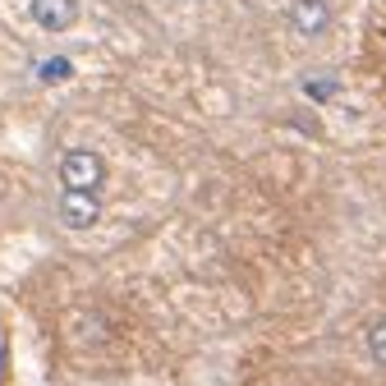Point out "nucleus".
Listing matches in <instances>:
<instances>
[{
  "mask_svg": "<svg viewBox=\"0 0 386 386\" xmlns=\"http://www.w3.org/2000/svg\"><path fill=\"white\" fill-rule=\"evenodd\" d=\"M28 19L42 32H69L83 19V0H28Z\"/></svg>",
  "mask_w": 386,
  "mask_h": 386,
  "instance_id": "f03ea898",
  "label": "nucleus"
},
{
  "mask_svg": "<svg viewBox=\"0 0 386 386\" xmlns=\"http://www.w3.org/2000/svg\"><path fill=\"white\" fill-rule=\"evenodd\" d=\"M56 212H60L64 230H93L97 221H101V193H69L64 189Z\"/></svg>",
  "mask_w": 386,
  "mask_h": 386,
  "instance_id": "20e7f679",
  "label": "nucleus"
},
{
  "mask_svg": "<svg viewBox=\"0 0 386 386\" xmlns=\"http://www.w3.org/2000/svg\"><path fill=\"white\" fill-rule=\"evenodd\" d=\"M336 23V5L331 0H290V28L299 37H326Z\"/></svg>",
  "mask_w": 386,
  "mask_h": 386,
  "instance_id": "7ed1b4c3",
  "label": "nucleus"
},
{
  "mask_svg": "<svg viewBox=\"0 0 386 386\" xmlns=\"http://www.w3.org/2000/svg\"><path fill=\"white\" fill-rule=\"evenodd\" d=\"M368 359L377 363V368H386V317L368 326Z\"/></svg>",
  "mask_w": 386,
  "mask_h": 386,
  "instance_id": "39448f33",
  "label": "nucleus"
},
{
  "mask_svg": "<svg viewBox=\"0 0 386 386\" xmlns=\"http://www.w3.org/2000/svg\"><path fill=\"white\" fill-rule=\"evenodd\" d=\"M106 184V156L97 147H69L60 156V189L69 193H101Z\"/></svg>",
  "mask_w": 386,
  "mask_h": 386,
  "instance_id": "f257e3e1",
  "label": "nucleus"
}]
</instances>
